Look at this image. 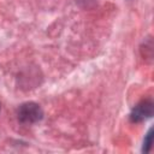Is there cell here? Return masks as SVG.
<instances>
[{
	"mask_svg": "<svg viewBox=\"0 0 154 154\" xmlns=\"http://www.w3.org/2000/svg\"><path fill=\"white\" fill-rule=\"evenodd\" d=\"M152 114H153V103L150 101H143L142 103L135 107L131 114V119L134 122H141L144 118L150 117Z\"/></svg>",
	"mask_w": 154,
	"mask_h": 154,
	"instance_id": "7a4b0ae2",
	"label": "cell"
},
{
	"mask_svg": "<svg viewBox=\"0 0 154 154\" xmlns=\"http://www.w3.org/2000/svg\"><path fill=\"white\" fill-rule=\"evenodd\" d=\"M150 144H152V130L148 132V135H147V140L144 141V146L147 147V148H144V152H148V150H149Z\"/></svg>",
	"mask_w": 154,
	"mask_h": 154,
	"instance_id": "3957f363",
	"label": "cell"
},
{
	"mask_svg": "<svg viewBox=\"0 0 154 154\" xmlns=\"http://www.w3.org/2000/svg\"><path fill=\"white\" fill-rule=\"evenodd\" d=\"M17 116H18V120L24 123V124H34L36 122H38L43 113L41 107L35 103V102H26L19 106L18 111H17Z\"/></svg>",
	"mask_w": 154,
	"mask_h": 154,
	"instance_id": "6da1fadb",
	"label": "cell"
}]
</instances>
